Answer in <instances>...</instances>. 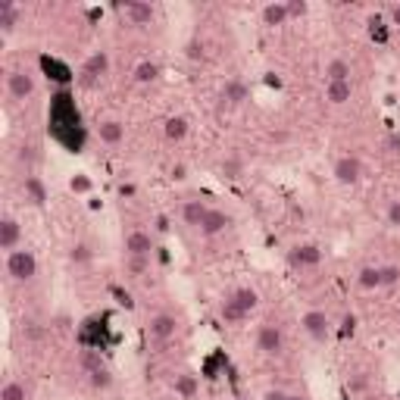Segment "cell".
<instances>
[{"instance_id":"obj_35","label":"cell","mask_w":400,"mask_h":400,"mask_svg":"<svg viewBox=\"0 0 400 400\" xmlns=\"http://www.w3.org/2000/svg\"><path fill=\"white\" fill-rule=\"evenodd\" d=\"M69 188H72L75 194H88V191H91V178H88V175H72Z\"/></svg>"},{"instance_id":"obj_12","label":"cell","mask_w":400,"mask_h":400,"mask_svg":"<svg viewBox=\"0 0 400 400\" xmlns=\"http://www.w3.org/2000/svg\"><path fill=\"white\" fill-rule=\"evenodd\" d=\"M110 69V56H106V50H97V53H91L88 56V62H85V69H81V81H94V78H100V75Z\"/></svg>"},{"instance_id":"obj_25","label":"cell","mask_w":400,"mask_h":400,"mask_svg":"<svg viewBox=\"0 0 400 400\" xmlns=\"http://www.w3.org/2000/svg\"><path fill=\"white\" fill-rule=\"evenodd\" d=\"M325 75H328V81H350V62L335 56V60H328V66H325Z\"/></svg>"},{"instance_id":"obj_39","label":"cell","mask_w":400,"mask_h":400,"mask_svg":"<svg viewBox=\"0 0 400 400\" xmlns=\"http://www.w3.org/2000/svg\"><path fill=\"white\" fill-rule=\"evenodd\" d=\"M156 231H160V235H166V231H169V219L166 216H156Z\"/></svg>"},{"instance_id":"obj_45","label":"cell","mask_w":400,"mask_h":400,"mask_svg":"<svg viewBox=\"0 0 400 400\" xmlns=\"http://www.w3.org/2000/svg\"><path fill=\"white\" fill-rule=\"evenodd\" d=\"M231 400H244V397H231Z\"/></svg>"},{"instance_id":"obj_17","label":"cell","mask_w":400,"mask_h":400,"mask_svg":"<svg viewBox=\"0 0 400 400\" xmlns=\"http://www.w3.org/2000/svg\"><path fill=\"white\" fill-rule=\"evenodd\" d=\"M97 135L103 144H122L125 141V125L119 122V119H103V122L97 125Z\"/></svg>"},{"instance_id":"obj_44","label":"cell","mask_w":400,"mask_h":400,"mask_svg":"<svg viewBox=\"0 0 400 400\" xmlns=\"http://www.w3.org/2000/svg\"><path fill=\"white\" fill-rule=\"evenodd\" d=\"M288 400H306L303 394H288Z\"/></svg>"},{"instance_id":"obj_11","label":"cell","mask_w":400,"mask_h":400,"mask_svg":"<svg viewBox=\"0 0 400 400\" xmlns=\"http://www.w3.org/2000/svg\"><path fill=\"white\" fill-rule=\"evenodd\" d=\"M228 225H231L228 212H225V210H210V212H206V219H203V225H200V235H203V238H216V235H222Z\"/></svg>"},{"instance_id":"obj_7","label":"cell","mask_w":400,"mask_h":400,"mask_svg":"<svg viewBox=\"0 0 400 400\" xmlns=\"http://www.w3.org/2000/svg\"><path fill=\"white\" fill-rule=\"evenodd\" d=\"M147 331H150V338L153 341H172L175 335H178V319L172 316V312H156L153 319H150V325H147Z\"/></svg>"},{"instance_id":"obj_40","label":"cell","mask_w":400,"mask_h":400,"mask_svg":"<svg viewBox=\"0 0 400 400\" xmlns=\"http://www.w3.org/2000/svg\"><path fill=\"white\" fill-rule=\"evenodd\" d=\"M353 325H356L353 316H344V335H350V331H353Z\"/></svg>"},{"instance_id":"obj_23","label":"cell","mask_w":400,"mask_h":400,"mask_svg":"<svg viewBox=\"0 0 400 400\" xmlns=\"http://www.w3.org/2000/svg\"><path fill=\"white\" fill-rule=\"evenodd\" d=\"M16 22H19V6L12 0H0V28H3V35H10L16 28Z\"/></svg>"},{"instance_id":"obj_1","label":"cell","mask_w":400,"mask_h":400,"mask_svg":"<svg viewBox=\"0 0 400 400\" xmlns=\"http://www.w3.org/2000/svg\"><path fill=\"white\" fill-rule=\"evenodd\" d=\"M6 275H10L12 281H19V285L31 281L38 275V256L31 253V250H25V247L6 253Z\"/></svg>"},{"instance_id":"obj_24","label":"cell","mask_w":400,"mask_h":400,"mask_svg":"<svg viewBox=\"0 0 400 400\" xmlns=\"http://www.w3.org/2000/svg\"><path fill=\"white\" fill-rule=\"evenodd\" d=\"M162 135H166L169 141H185V135H188V119H185V116H169L166 125H162Z\"/></svg>"},{"instance_id":"obj_22","label":"cell","mask_w":400,"mask_h":400,"mask_svg":"<svg viewBox=\"0 0 400 400\" xmlns=\"http://www.w3.org/2000/svg\"><path fill=\"white\" fill-rule=\"evenodd\" d=\"M356 285H360L362 291H375V288H381V269L378 266H362L360 272H356Z\"/></svg>"},{"instance_id":"obj_13","label":"cell","mask_w":400,"mask_h":400,"mask_svg":"<svg viewBox=\"0 0 400 400\" xmlns=\"http://www.w3.org/2000/svg\"><path fill=\"white\" fill-rule=\"evenodd\" d=\"M122 12L128 16L131 25H150V22H153V16H156L153 6H150V3H141V0H131V3H125Z\"/></svg>"},{"instance_id":"obj_20","label":"cell","mask_w":400,"mask_h":400,"mask_svg":"<svg viewBox=\"0 0 400 400\" xmlns=\"http://www.w3.org/2000/svg\"><path fill=\"white\" fill-rule=\"evenodd\" d=\"M350 97H353L350 81H328V85H325V100H328V103L341 106V103H347Z\"/></svg>"},{"instance_id":"obj_9","label":"cell","mask_w":400,"mask_h":400,"mask_svg":"<svg viewBox=\"0 0 400 400\" xmlns=\"http://www.w3.org/2000/svg\"><path fill=\"white\" fill-rule=\"evenodd\" d=\"M19 241H22V225H19V219L3 216L0 219V250L12 253V250H19Z\"/></svg>"},{"instance_id":"obj_8","label":"cell","mask_w":400,"mask_h":400,"mask_svg":"<svg viewBox=\"0 0 400 400\" xmlns=\"http://www.w3.org/2000/svg\"><path fill=\"white\" fill-rule=\"evenodd\" d=\"M288 260L297 269H316L319 262H322V250H319L316 244H297V247H291Z\"/></svg>"},{"instance_id":"obj_5","label":"cell","mask_w":400,"mask_h":400,"mask_svg":"<svg viewBox=\"0 0 400 400\" xmlns=\"http://www.w3.org/2000/svg\"><path fill=\"white\" fill-rule=\"evenodd\" d=\"M331 175H335V181H341V185H356V181L362 178V162L350 153L338 156L335 166H331Z\"/></svg>"},{"instance_id":"obj_19","label":"cell","mask_w":400,"mask_h":400,"mask_svg":"<svg viewBox=\"0 0 400 400\" xmlns=\"http://www.w3.org/2000/svg\"><path fill=\"white\" fill-rule=\"evenodd\" d=\"M228 300H235V303L241 306V310L247 312V316L256 310V306H260V294H256L253 288H247V285H244V288H235V291L228 294Z\"/></svg>"},{"instance_id":"obj_4","label":"cell","mask_w":400,"mask_h":400,"mask_svg":"<svg viewBox=\"0 0 400 400\" xmlns=\"http://www.w3.org/2000/svg\"><path fill=\"white\" fill-rule=\"evenodd\" d=\"M300 325H303V331L312 341H325L331 331V319H328V312H322V310H306L303 316H300Z\"/></svg>"},{"instance_id":"obj_28","label":"cell","mask_w":400,"mask_h":400,"mask_svg":"<svg viewBox=\"0 0 400 400\" xmlns=\"http://www.w3.org/2000/svg\"><path fill=\"white\" fill-rule=\"evenodd\" d=\"M147 266H150L147 256H125V269H128L131 278H141V275L147 272Z\"/></svg>"},{"instance_id":"obj_26","label":"cell","mask_w":400,"mask_h":400,"mask_svg":"<svg viewBox=\"0 0 400 400\" xmlns=\"http://www.w3.org/2000/svg\"><path fill=\"white\" fill-rule=\"evenodd\" d=\"M219 316H222L228 325H238V322H244V319H247V312H244L241 306L235 303V300L225 297V300H222V306H219Z\"/></svg>"},{"instance_id":"obj_18","label":"cell","mask_w":400,"mask_h":400,"mask_svg":"<svg viewBox=\"0 0 400 400\" xmlns=\"http://www.w3.org/2000/svg\"><path fill=\"white\" fill-rule=\"evenodd\" d=\"M160 75H162L160 62H153V60H144V62H138V66H135V72H131V78H135L138 85H153V81H160Z\"/></svg>"},{"instance_id":"obj_30","label":"cell","mask_w":400,"mask_h":400,"mask_svg":"<svg viewBox=\"0 0 400 400\" xmlns=\"http://www.w3.org/2000/svg\"><path fill=\"white\" fill-rule=\"evenodd\" d=\"M91 385L94 388H100V391H106V388L112 385V375L106 372L103 366H97V369H91Z\"/></svg>"},{"instance_id":"obj_31","label":"cell","mask_w":400,"mask_h":400,"mask_svg":"<svg viewBox=\"0 0 400 400\" xmlns=\"http://www.w3.org/2000/svg\"><path fill=\"white\" fill-rule=\"evenodd\" d=\"M381 269V288H391L400 281V266H378Z\"/></svg>"},{"instance_id":"obj_42","label":"cell","mask_w":400,"mask_h":400,"mask_svg":"<svg viewBox=\"0 0 400 400\" xmlns=\"http://www.w3.org/2000/svg\"><path fill=\"white\" fill-rule=\"evenodd\" d=\"M119 194H122V197H131V194H135V185H122V188H119Z\"/></svg>"},{"instance_id":"obj_43","label":"cell","mask_w":400,"mask_h":400,"mask_svg":"<svg viewBox=\"0 0 400 400\" xmlns=\"http://www.w3.org/2000/svg\"><path fill=\"white\" fill-rule=\"evenodd\" d=\"M391 147H394V153H400V135L391 138Z\"/></svg>"},{"instance_id":"obj_37","label":"cell","mask_w":400,"mask_h":400,"mask_svg":"<svg viewBox=\"0 0 400 400\" xmlns=\"http://www.w3.org/2000/svg\"><path fill=\"white\" fill-rule=\"evenodd\" d=\"M188 56H191V60H200V56H203V47H200L197 41H191L188 44Z\"/></svg>"},{"instance_id":"obj_14","label":"cell","mask_w":400,"mask_h":400,"mask_svg":"<svg viewBox=\"0 0 400 400\" xmlns=\"http://www.w3.org/2000/svg\"><path fill=\"white\" fill-rule=\"evenodd\" d=\"M247 97H250V91H247V85H244L241 78H228V81L222 85V103L241 106Z\"/></svg>"},{"instance_id":"obj_32","label":"cell","mask_w":400,"mask_h":400,"mask_svg":"<svg viewBox=\"0 0 400 400\" xmlns=\"http://www.w3.org/2000/svg\"><path fill=\"white\" fill-rule=\"evenodd\" d=\"M69 260H72V262H88V260H91V247H88V244H72Z\"/></svg>"},{"instance_id":"obj_41","label":"cell","mask_w":400,"mask_h":400,"mask_svg":"<svg viewBox=\"0 0 400 400\" xmlns=\"http://www.w3.org/2000/svg\"><path fill=\"white\" fill-rule=\"evenodd\" d=\"M391 22H394V25H400V3H394V6H391Z\"/></svg>"},{"instance_id":"obj_38","label":"cell","mask_w":400,"mask_h":400,"mask_svg":"<svg viewBox=\"0 0 400 400\" xmlns=\"http://www.w3.org/2000/svg\"><path fill=\"white\" fill-rule=\"evenodd\" d=\"M172 178H175V181H185V178H188V169L181 166V162H175V166H172Z\"/></svg>"},{"instance_id":"obj_16","label":"cell","mask_w":400,"mask_h":400,"mask_svg":"<svg viewBox=\"0 0 400 400\" xmlns=\"http://www.w3.org/2000/svg\"><path fill=\"white\" fill-rule=\"evenodd\" d=\"M22 194H25V200H28L31 206L47 203V188H44V181L38 178V175H28V178L22 181Z\"/></svg>"},{"instance_id":"obj_15","label":"cell","mask_w":400,"mask_h":400,"mask_svg":"<svg viewBox=\"0 0 400 400\" xmlns=\"http://www.w3.org/2000/svg\"><path fill=\"white\" fill-rule=\"evenodd\" d=\"M260 16H262V25H269V28H278V25H285L288 19H291V16H288V3H285V0L266 3Z\"/></svg>"},{"instance_id":"obj_34","label":"cell","mask_w":400,"mask_h":400,"mask_svg":"<svg viewBox=\"0 0 400 400\" xmlns=\"http://www.w3.org/2000/svg\"><path fill=\"white\" fill-rule=\"evenodd\" d=\"M385 219H388V225H394V228H400V197L388 203V210H385Z\"/></svg>"},{"instance_id":"obj_27","label":"cell","mask_w":400,"mask_h":400,"mask_svg":"<svg viewBox=\"0 0 400 400\" xmlns=\"http://www.w3.org/2000/svg\"><path fill=\"white\" fill-rule=\"evenodd\" d=\"M0 400H28L25 385H22V381H6L3 391H0Z\"/></svg>"},{"instance_id":"obj_10","label":"cell","mask_w":400,"mask_h":400,"mask_svg":"<svg viewBox=\"0 0 400 400\" xmlns=\"http://www.w3.org/2000/svg\"><path fill=\"white\" fill-rule=\"evenodd\" d=\"M206 212H210V206H206L200 197H191V200H185V203H181V222L191 225V228H200V225H203V219H206Z\"/></svg>"},{"instance_id":"obj_2","label":"cell","mask_w":400,"mask_h":400,"mask_svg":"<svg viewBox=\"0 0 400 400\" xmlns=\"http://www.w3.org/2000/svg\"><path fill=\"white\" fill-rule=\"evenodd\" d=\"M256 350L266 356H278L281 350H285V335H281L278 325L262 322L260 328H256Z\"/></svg>"},{"instance_id":"obj_3","label":"cell","mask_w":400,"mask_h":400,"mask_svg":"<svg viewBox=\"0 0 400 400\" xmlns=\"http://www.w3.org/2000/svg\"><path fill=\"white\" fill-rule=\"evenodd\" d=\"M35 75L25 72V69H12L10 75H6V91H10L12 100H28L31 94H35Z\"/></svg>"},{"instance_id":"obj_33","label":"cell","mask_w":400,"mask_h":400,"mask_svg":"<svg viewBox=\"0 0 400 400\" xmlns=\"http://www.w3.org/2000/svg\"><path fill=\"white\" fill-rule=\"evenodd\" d=\"M285 3H288V16H291V19L306 16V10H310V3H306V0H285Z\"/></svg>"},{"instance_id":"obj_36","label":"cell","mask_w":400,"mask_h":400,"mask_svg":"<svg viewBox=\"0 0 400 400\" xmlns=\"http://www.w3.org/2000/svg\"><path fill=\"white\" fill-rule=\"evenodd\" d=\"M262 400H288V391H281V388H269V391H262Z\"/></svg>"},{"instance_id":"obj_21","label":"cell","mask_w":400,"mask_h":400,"mask_svg":"<svg viewBox=\"0 0 400 400\" xmlns=\"http://www.w3.org/2000/svg\"><path fill=\"white\" fill-rule=\"evenodd\" d=\"M172 391H175V397H178V400H194V397H197V378H194L191 372L178 375V378L172 381Z\"/></svg>"},{"instance_id":"obj_6","label":"cell","mask_w":400,"mask_h":400,"mask_svg":"<svg viewBox=\"0 0 400 400\" xmlns=\"http://www.w3.org/2000/svg\"><path fill=\"white\" fill-rule=\"evenodd\" d=\"M153 250H156V244H153V235H150V231L131 228L128 235H125V256H147L150 260Z\"/></svg>"},{"instance_id":"obj_29","label":"cell","mask_w":400,"mask_h":400,"mask_svg":"<svg viewBox=\"0 0 400 400\" xmlns=\"http://www.w3.org/2000/svg\"><path fill=\"white\" fill-rule=\"evenodd\" d=\"M219 172H222V178H241V172H244V162L238 160V156H228V160H222V166H219Z\"/></svg>"}]
</instances>
